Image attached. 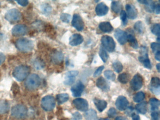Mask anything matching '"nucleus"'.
<instances>
[{"label":"nucleus","mask_w":160,"mask_h":120,"mask_svg":"<svg viewBox=\"0 0 160 120\" xmlns=\"http://www.w3.org/2000/svg\"><path fill=\"white\" fill-rule=\"evenodd\" d=\"M30 68L28 66L20 65L17 67L13 71V76L18 81H22L29 75Z\"/></svg>","instance_id":"1"},{"label":"nucleus","mask_w":160,"mask_h":120,"mask_svg":"<svg viewBox=\"0 0 160 120\" xmlns=\"http://www.w3.org/2000/svg\"><path fill=\"white\" fill-rule=\"evenodd\" d=\"M16 47L20 51L29 52L34 48V43L32 40L27 38H20L16 42Z\"/></svg>","instance_id":"2"},{"label":"nucleus","mask_w":160,"mask_h":120,"mask_svg":"<svg viewBox=\"0 0 160 120\" xmlns=\"http://www.w3.org/2000/svg\"><path fill=\"white\" fill-rule=\"evenodd\" d=\"M41 79L40 77L36 74L30 75L25 82L26 87L29 90H35L41 85Z\"/></svg>","instance_id":"3"},{"label":"nucleus","mask_w":160,"mask_h":120,"mask_svg":"<svg viewBox=\"0 0 160 120\" xmlns=\"http://www.w3.org/2000/svg\"><path fill=\"white\" fill-rule=\"evenodd\" d=\"M42 108L46 111H51L56 106L55 98L51 96H46L42 99L41 101Z\"/></svg>","instance_id":"4"},{"label":"nucleus","mask_w":160,"mask_h":120,"mask_svg":"<svg viewBox=\"0 0 160 120\" xmlns=\"http://www.w3.org/2000/svg\"><path fill=\"white\" fill-rule=\"evenodd\" d=\"M28 113L27 108L24 105H18L13 107L12 110V115L18 119L24 118Z\"/></svg>","instance_id":"5"},{"label":"nucleus","mask_w":160,"mask_h":120,"mask_svg":"<svg viewBox=\"0 0 160 120\" xmlns=\"http://www.w3.org/2000/svg\"><path fill=\"white\" fill-rule=\"evenodd\" d=\"M101 42L104 48L110 52L114 51L116 48V43L112 37L108 35L103 36L102 37Z\"/></svg>","instance_id":"6"},{"label":"nucleus","mask_w":160,"mask_h":120,"mask_svg":"<svg viewBox=\"0 0 160 120\" xmlns=\"http://www.w3.org/2000/svg\"><path fill=\"white\" fill-rule=\"evenodd\" d=\"M22 18L21 12L17 9H11L7 11L5 14V18L8 21L11 22L19 21Z\"/></svg>","instance_id":"7"},{"label":"nucleus","mask_w":160,"mask_h":120,"mask_svg":"<svg viewBox=\"0 0 160 120\" xmlns=\"http://www.w3.org/2000/svg\"><path fill=\"white\" fill-rule=\"evenodd\" d=\"M140 53L141 55L138 57L139 62L143 64L146 68L148 69H151V63L148 58V49L147 48L144 47L141 48Z\"/></svg>","instance_id":"8"},{"label":"nucleus","mask_w":160,"mask_h":120,"mask_svg":"<svg viewBox=\"0 0 160 120\" xmlns=\"http://www.w3.org/2000/svg\"><path fill=\"white\" fill-rule=\"evenodd\" d=\"M143 78L139 74H137L134 76L130 82L131 88L136 91L141 89L143 85Z\"/></svg>","instance_id":"9"},{"label":"nucleus","mask_w":160,"mask_h":120,"mask_svg":"<svg viewBox=\"0 0 160 120\" xmlns=\"http://www.w3.org/2000/svg\"><path fill=\"white\" fill-rule=\"evenodd\" d=\"M72 25L78 31H82L84 29L85 24L82 18L78 14L74 15L72 20Z\"/></svg>","instance_id":"10"},{"label":"nucleus","mask_w":160,"mask_h":120,"mask_svg":"<svg viewBox=\"0 0 160 120\" xmlns=\"http://www.w3.org/2000/svg\"><path fill=\"white\" fill-rule=\"evenodd\" d=\"M74 106L78 109L81 111H86L88 108V103L86 99L78 98L73 101Z\"/></svg>","instance_id":"11"},{"label":"nucleus","mask_w":160,"mask_h":120,"mask_svg":"<svg viewBox=\"0 0 160 120\" xmlns=\"http://www.w3.org/2000/svg\"><path fill=\"white\" fill-rule=\"evenodd\" d=\"M78 71L77 70H72L66 73L64 78V83L65 85H71L75 82L76 77L78 75Z\"/></svg>","instance_id":"12"},{"label":"nucleus","mask_w":160,"mask_h":120,"mask_svg":"<svg viewBox=\"0 0 160 120\" xmlns=\"http://www.w3.org/2000/svg\"><path fill=\"white\" fill-rule=\"evenodd\" d=\"M85 86L80 81H78L71 88L72 95L75 97L80 96L84 91Z\"/></svg>","instance_id":"13"},{"label":"nucleus","mask_w":160,"mask_h":120,"mask_svg":"<svg viewBox=\"0 0 160 120\" xmlns=\"http://www.w3.org/2000/svg\"><path fill=\"white\" fill-rule=\"evenodd\" d=\"M28 28L27 26L23 24H18L12 29V34L15 36H20L26 34L28 32Z\"/></svg>","instance_id":"14"},{"label":"nucleus","mask_w":160,"mask_h":120,"mask_svg":"<svg viewBox=\"0 0 160 120\" xmlns=\"http://www.w3.org/2000/svg\"><path fill=\"white\" fill-rule=\"evenodd\" d=\"M114 35L118 42L121 45L125 44L127 41V33L121 29H117L115 31Z\"/></svg>","instance_id":"15"},{"label":"nucleus","mask_w":160,"mask_h":120,"mask_svg":"<svg viewBox=\"0 0 160 120\" xmlns=\"http://www.w3.org/2000/svg\"><path fill=\"white\" fill-rule=\"evenodd\" d=\"M129 102L125 97L120 96L117 98L116 102V106L117 108L119 110H125L127 108Z\"/></svg>","instance_id":"16"},{"label":"nucleus","mask_w":160,"mask_h":120,"mask_svg":"<svg viewBox=\"0 0 160 120\" xmlns=\"http://www.w3.org/2000/svg\"><path fill=\"white\" fill-rule=\"evenodd\" d=\"M160 81L159 78L153 77L151 80L150 89L155 94L159 95L160 93Z\"/></svg>","instance_id":"17"},{"label":"nucleus","mask_w":160,"mask_h":120,"mask_svg":"<svg viewBox=\"0 0 160 120\" xmlns=\"http://www.w3.org/2000/svg\"><path fill=\"white\" fill-rule=\"evenodd\" d=\"M127 16L131 19H134L137 17L138 11L136 8L131 4H127L125 6Z\"/></svg>","instance_id":"18"},{"label":"nucleus","mask_w":160,"mask_h":120,"mask_svg":"<svg viewBox=\"0 0 160 120\" xmlns=\"http://www.w3.org/2000/svg\"><path fill=\"white\" fill-rule=\"evenodd\" d=\"M84 41L83 37L79 34L75 33L70 37L69 43L72 46H77Z\"/></svg>","instance_id":"19"},{"label":"nucleus","mask_w":160,"mask_h":120,"mask_svg":"<svg viewBox=\"0 0 160 120\" xmlns=\"http://www.w3.org/2000/svg\"><path fill=\"white\" fill-rule=\"evenodd\" d=\"M96 84L98 88L104 92H108L109 91L110 88L109 83L103 77H100L97 79L96 82Z\"/></svg>","instance_id":"20"},{"label":"nucleus","mask_w":160,"mask_h":120,"mask_svg":"<svg viewBox=\"0 0 160 120\" xmlns=\"http://www.w3.org/2000/svg\"><path fill=\"white\" fill-rule=\"evenodd\" d=\"M108 8L104 3L100 2L95 8V12L98 16H103L107 14Z\"/></svg>","instance_id":"21"},{"label":"nucleus","mask_w":160,"mask_h":120,"mask_svg":"<svg viewBox=\"0 0 160 120\" xmlns=\"http://www.w3.org/2000/svg\"><path fill=\"white\" fill-rule=\"evenodd\" d=\"M99 29L104 32H110L113 30V27L110 22H103L99 24Z\"/></svg>","instance_id":"22"},{"label":"nucleus","mask_w":160,"mask_h":120,"mask_svg":"<svg viewBox=\"0 0 160 120\" xmlns=\"http://www.w3.org/2000/svg\"><path fill=\"white\" fill-rule=\"evenodd\" d=\"M93 102L97 109L100 112H102L106 108L107 103L106 101L98 98H94Z\"/></svg>","instance_id":"23"},{"label":"nucleus","mask_w":160,"mask_h":120,"mask_svg":"<svg viewBox=\"0 0 160 120\" xmlns=\"http://www.w3.org/2000/svg\"><path fill=\"white\" fill-rule=\"evenodd\" d=\"M52 60L53 62L58 64L61 63L63 60V55L62 52L59 51H56L52 54Z\"/></svg>","instance_id":"24"},{"label":"nucleus","mask_w":160,"mask_h":120,"mask_svg":"<svg viewBox=\"0 0 160 120\" xmlns=\"http://www.w3.org/2000/svg\"><path fill=\"white\" fill-rule=\"evenodd\" d=\"M10 107V104L8 101L0 100V114H4L8 112Z\"/></svg>","instance_id":"25"},{"label":"nucleus","mask_w":160,"mask_h":120,"mask_svg":"<svg viewBox=\"0 0 160 120\" xmlns=\"http://www.w3.org/2000/svg\"><path fill=\"white\" fill-rule=\"evenodd\" d=\"M85 117L86 120H97V113L94 110H89L85 112Z\"/></svg>","instance_id":"26"},{"label":"nucleus","mask_w":160,"mask_h":120,"mask_svg":"<svg viewBox=\"0 0 160 120\" xmlns=\"http://www.w3.org/2000/svg\"><path fill=\"white\" fill-rule=\"evenodd\" d=\"M136 109L141 114H145L147 112L148 109V104L146 102H141L137 104L135 107Z\"/></svg>","instance_id":"27"},{"label":"nucleus","mask_w":160,"mask_h":120,"mask_svg":"<svg viewBox=\"0 0 160 120\" xmlns=\"http://www.w3.org/2000/svg\"><path fill=\"white\" fill-rule=\"evenodd\" d=\"M127 41L129 42L130 46L134 49L138 48V43L137 40L134 36L132 34L127 35Z\"/></svg>","instance_id":"28"},{"label":"nucleus","mask_w":160,"mask_h":120,"mask_svg":"<svg viewBox=\"0 0 160 120\" xmlns=\"http://www.w3.org/2000/svg\"><path fill=\"white\" fill-rule=\"evenodd\" d=\"M131 76L130 74L128 73H123L120 74L118 77V80L121 82V83L125 84L129 82L130 80Z\"/></svg>","instance_id":"29"},{"label":"nucleus","mask_w":160,"mask_h":120,"mask_svg":"<svg viewBox=\"0 0 160 120\" xmlns=\"http://www.w3.org/2000/svg\"><path fill=\"white\" fill-rule=\"evenodd\" d=\"M122 4L119 1H113L111 3V9L116 13H119L121 10Z\"/></svg>","instance_id":"30"},{"label":"nucleus","mask_w":160,"mask_h":120,"mask_svg":"<svg viewBox=\"0 0 160 120\" xmlns=\"http://www.w3.org/2000/svg\"><path fill=\"white\" fill-rule=\"evenodd\" d=\"M69 96L67 93L59 94L57 96V99L59 104H63L68 101Z\"/></svg>","instance_id":"31"},{"label":"nucleus","mask_w":160,"mask_h":120,"mask_svg":"<svg viewBox=\"0 0 160 120\" xmlns=\"http://www.w3.org/2000/svg\"><path fill=\"white\" fill-rule=\"evenodd\" d=\"M150 104L151 107V110L153 111L157 110L160 106L159 100L155 98H152L150 99Z\"/></svg>","instance_id":"32"},{"label":"nucleus","mask_w":160,"mask_h":120,"mask_svg":"<svg viewBox=\"0 0 160 120\" xmlns=\"http://www.w3.org/2000/svg\"><path fill=\"white\" fill-rule=\"evenodd\" d=\"M99 55H100V57H101V59L104 62H106L108 60V54L107 52L105 49L102 46H101L100 48Z\"/></svg>","instance_id":"33"},{"label":"nucleus","mask_w":160,"mask_h":120,"mask_svg":"<svg viewBox=\"0 0 160 120\" xmlns=\"http://www.w3.org/2000/svg\"><path fill=\"white\" fill-rule=\"evenodd\" d=\"M134 30L139 34L143 33L144 31V24L142 22L138 21L135 23L134 25Z\"/></svg>","instance_id":"34"},{"label":"nucleus","mask_w":160,"mask_h":120,"mask_svg":"<svg viewBox=\"0 0 160 120\" xmlns=\"http://www.w3.org/2000/svg\"><path fill=\"white\" fill-rule=\"evenodd\" d=\"M146 10L148 12H152L154 11V8H155V5L154 2L153 1H147V3H146Z\"/></svg>","instance_id":"35"},{"label":"nucleus","mask_w":160,"mask_h":120,"mask_svg":"<svg viewBox=\"0 0 160 120\" xmlns=\"http://www.w3.org/2000/svg\"><path fill=\"white\" fill-rule=\"evenodd\" d=\"M145 98V94L143 92H138L136 94L133 98L134 101L135 102H141Z\"/></svg>","instance_id":"36"},{"label":"nucleus","mask_w":160,"mask_h":120,"mask_svg":"<svg viewBox=\"0 0 160 120\" xmlns=\"http://www.w3.org/2000/svg\"><path fill=\"white\" fill-rule=\"evenodd\" d=\"M112 66H113L114 70L117 73H120L122 71V69H123V66H122V64L120 62H118V61L114 62Z\"/></svg>","instance_id":"37"},{"label":"nucleus","mask_w":160,"mask_h":120,"mask_svg":"<svg viewBox=\"0 0 160 120\" xmlns=\"http://www.w3.org/2000/svg\"><path fill=\"white\" fill-rule=\"evenodd\" d=\"M104 76L108 79L112 81H114L116 79V75L111 70H106L104 72Z\"/></svg>","instance_id":"38"},{"label":"nucleus","mask_w":160,"mask_h":120,"mask_svg":"<svg viewBox=\"0 0 160 120\" xmlns=\"http://www.w3.org/2000/svg\"><path fill=\"white\" fill-rule=\"evenodd\" d=\"M151 30L152 33L159 37L160 34V24L159 23H155L152 25L151 27Z\"/></svg>","instance_id":"39"},{"label":"nucleus","mask_w":160,"mask_h":120,"mask_svg":"<svg viewBox=\"0 0 160 120\" xmlns=\"http://www.w3.org/2000/svg\"><path fill=\"white\" fill-rule=\"evenodd\" d=\"M41 8L42 12L45 13V14H48V13L51 12V10H52V7H51V6L48 3L42 5L41 6Z\"/></svg>","instance_id":"40"},{"label":"nucleus","mask_w":160,"mask_h":120,"mask_svg":"<svg viewBox=\"0 0 160 120\" xmlns=\"http://www.w3.org/2000/svg\"><path fill=\"white\" fill-rule=\"evenodd\" d=\"M120 18L123 25H126L128 20H127V15L124 10H122L121 11Z\"/></svg>","instance_id":"41"},{"label":"nucleus","mask_w":160,"mask_h":120,"mask_svg":"<svg viewBox=\"0 0 160 120\" xmlns=\"http://www.w3.org/2000/svg\"><path fill=\"white\" fill-rule=\"evenodd\" d=\"M151 48L154 53L160 52V44L159 43L153 42L151 45Z\"/></svg>","instance_id":"42"},{"label":"nucleus","mask_w":160,"mask_h":120,"mask_svg":"<svg viewBox=\"0 0 160 120\" xmlns=\"http://www.w3.org/2000/svg\"><path fill=\"white\" fill-rule=\"evenodd\" d=\"M71 16L69 14L67 13H63L61 15L60 18L61 20L63 22H69L71 19Z\"/></svg>","instance_id":"43"},{"label":"nucleus","mask_w":160,"mask_h":120,"mask_svg":"<svg viewBox=\"0 0 160 120\" xmlns=\"http://www.w3.org/2000/svg\"><path fill=\"white\" fill-rule=\"evenodd\" d=\"M104 68V67L103 66H102L99 67L94 72V74H93V77L94 78H96V77H98L100 76L101 74H102V71L103 70Z\"/></svg>","instance_id":"44"},{"label":"nucleus","mask_w":160,"mask_h":120,"mask_svg":"<svg viewBox=\"0 0 160 120\" xmlns=\"http://www.w3.org/2000/svg\"><path fill=\"white\" fill-rule=\"evenodd\" d=\"M108 115L110 118H113L117 115V111L114 108H111L108 112Z\"/></svg>","instance_id":"45"},{"label":"nucleus","mask_w":160,"mask_h":120,"mask_svg":"<svg viewBox=\"0 0 160 120\" xmlns=\"http://www.w3.org/2000/svg\"><path fill=\"white\" fill-rule=\"evenodd\" d=\"M82 118V115L78 112H75L73 114L72 119L73 120H81Z\"/></svg>","instance_id":"46"},{"label":"nucleus","mask_w":160,"mask_h":120,"mask_svg":"<svg viewBox=\"0 0 160 120\" xmlns=\"http://www.w3.org/2000/svg\"><path fill=\"white\" fill-rule=\"evenodd\" d=\"M152 120H159V113L157 112H154L151 114Z\"/></svg>","instance_id":"47"},{"label":"nucleus","mask_w":160,"mask_h":120,"mask_svg":"<svg viewBox=\"0 0 160 120\" xmlns=\"http://www.w3.org/2000/svg\"><path fill=\"white\" fill-rule=\"evenodd\" d=\"M17 2L22 6L25 7L28 5V1H27V0H19V1H17Z\"/></svg>","instance_id":"48"},{"label":"nucleus","mask_w":160,"mask_h":120,"mask_svg":"<svg viewBox=\"0 0 160 120\" xmlns=\"http://www.w3.org/2000/svg\"><path fill=\"white\" fill-rule=\"evenodd\" d=\"M5 56L2 52H0V65L2 64L5 60Z\"/></svg>","instance_id":"49"},{"label":"nucleus","mask_w":160,"mask_h":120,"mask_svg":"<svg viewBox=\"0 0 160 120\" xmlns=\"http://www.w3.org/2000/svg\"><path fill=\"white\" fill-rule=\"evenodd\" d=\"M154 11L155 13L157 14H159L160 13V4H156L155 5V8H154Z\"/></svg>","instance_id":"50"},{"label":"nucleus","mask_w":160,"mask_h":120,"mask_svg":"<svg viewBox=\"0 0 160 120\" xmlns=\"http://www.w3.org/2000/svg\"><path fill=\"white\" fill-rule=\"evenodd\" d=\"M132 117L133 120H139V119H140L139 116L134 112L132 113Z\"/></svg>","instance_id":"51"},{"label":"nucleus","mask_w":160,"mask_h":120,"mask_svg":"<svg viewBox=\"0 0 160 120\" xmlns=\"http://www.w3.org/2000/svg\"><path fill=\"white\" fill-rule=\"evenodd\" d=\"M155 58L157 61H160V51L155 53Z\"/></svg>","instance_id":"52"},{"label":"nucleus","mask_w":160,"mask_h":120,"mask_svg":"<svg viewBox=\"0 0 160 120\" xmlns=\"http://www.w3.org/2000/svg\"><path fill=\"white\" fill-rule=\"evenodd\" d=\"M115 120H126L124 117L122 116H118V117H116Z\"/></svg>","instance_id":"53"},{"label":"nucleus","mask_w":160,"mask_h":120,"mask_svg":"<svg viewBox=\"0 0 160 120\" xmlns=\"http://www.w3.org/2000/svg\"><path fill=\"white\" fill-rule=\"evenodd\" d=\"M156 68H157V70H158V72H160V63H158L157 65H156Z\"/></svg>","instance_id":"54"},{"label":"nucleus","mask_w":160,"mask_h":120,"mask_svg":"<svg viewBox=\"0 0 160 120\" xmlns=\"http://www.w3.org/2000/svg\"><path fill=\"white\" fill-rule=\"evenodd\" d=\"M99 120H110L109 119H108V118H101Z\"/></svg>","instance_id":"55"},{"label":"nucleus","mask_w":160,"mask_h":120,"mask_svg":"<svg viewBox=\"0 0 160 120\" xmlns=\"http://www.w3.org/2000/svg\"><path fill=\"white\" fill-rule=\"evenodd\" d=\"M157 40H158V42H160V39H159V37H158V38H157Z\"/></svg>","instance_id":"56"}]
</instances>
